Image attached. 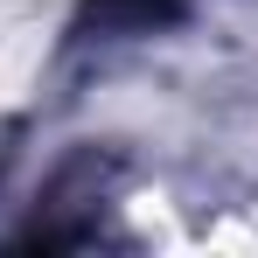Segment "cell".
Returning <instances> with one entry per match:
<instances>
[{
	"label": "cell",
	"instance_id": "1",
	"mask_svg": "<svg viewBox=\"0 0 258 258\" xmlns=\"http://www.w3.org/2000/svg\"><path fill=\"white\" fill-rule=\"evenodd\" d=\"M168 14L174 0H91V21H105V28H154Z\"/></svg>",
	"mask_w": 258,
	"mask_h": 258
}]
</instances>
